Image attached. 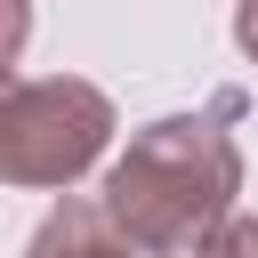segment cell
Segmentation results:
<instances>
[{
  "instance_id": "1",
  "label": "cell",
  "mask_w": 258,
  "mask_h": 258,
  "mask_svg": "<svg viewBox=\"0 0 258 258\" xmlns=\"http://www.w3.org/2000/svg\"><path fill=\"white\" fill-rule=\"evenodd\" d=\"M234 121H242V89H218L202 113H161L113 153L97 202L145 258H202L234 226V194H242Z\"/></svg>"
},
{
  "instance_id": "2",
  "label": "cell",
  "mask_w": 258,
  "mask_h": 258,
  "mask_svg": "<svg viewBox=\"0 0 258 258\" xmlns=\"http://www.w3.org/2000/svg\"><path fill=\"white\" fill-rule=\"evenodd\" d=\"M113 137V97L97 81L0 73V185H73Z\"/></svg>"
},
{
  "instance_id": "3",
  "label": "cell",
  "mask_w": 258,
  "mask_h": 258,
  "mask_svg": "<svg viewBox=\"0 0 258 258\" xmlns=\"http://www.w3.org/2000/svg\"><path fill=\"white\" fill-rule=\"evenodd\" d=\"M24 258H145L121 226H113V210L105 202H89V194H64L40 226H32V242H24Z\"/></svg>"
},
{
  "instance_id": "4",
  "label": "cell",
  "mask_w": 258,
  "mask_h": 258,
  "mask_svg": "<svg viewBox=\"0 0 258 258\" xmlns=\"http://www.w3.org/2000/svg\"><path fill=\"white\" fill-rule=\"evenodd\" d=\"M24 40H32V0H0V73H16Z\"/></svg>"
},
{
  "instance_id": "5",
  "label": "cell",
  "mask_w": 258,
  "mask_h": 258,
  "mask_svg": "<svg viewBox=\"0 0 258 258\" xmlns=\"http://www.w3.org/2000/svg\"><path fill=\"white\" fill-rule=\"evenodd\" d=\"M202 258H258V218H234V226H226Z\"/></svg>"
},
{
  "instance_id": "6",
  "label": "cell",
  "mask_w": 258,
  "mask_h": 258,
  "mask_svg": "<svg viewBox=\"0 0 258 258\" xmlns=\"http://www.w3.org/2000/svg\"><path fill=\"white\" fill-rule=\"evenodd\" d=\"M234 40H242V56L258 64V0H234Z\"/></svg>"
}]
</instances>
